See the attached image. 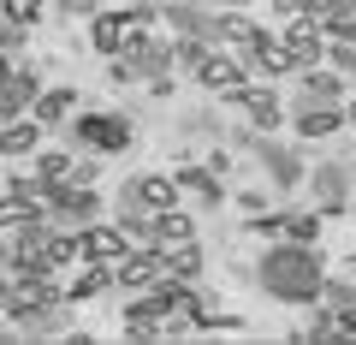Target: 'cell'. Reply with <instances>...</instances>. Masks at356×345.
<instances>
[{"mask_svg":"<svg viewBox=\"0 0 356 345\" xmlns=\"http://www.w3.org/2000/svg\"><path fill=\"white\" fill-rule=\"evenodd\" d=\"M255 280H261V292L280 298V304H315L327 268H321V250H315V244L273 238V244H267V256L255 262Z\"/></svg>","mask_w":356,"mask_h":345,"instance_id":"6da1fadb","label":"cell"},{"mask_svg":"<svg viewBox=\"0 0 356 345\" xmlns=\"http://www.w3.org/2000/svg\"><path fill=\"white\" fill-rule=\"evenodd\" d=\"M166 72H172V42L166 36H149V24L131 36V48L125 54H113V84H137V77H149L154 84V95H166Z\"/></svg>","mask_w":356,"mask_h":345,"instance_id":"7a4b0ae2","label":"cell"},{"mask_svg":"<svg viewBox=\"0 0 356 345\" xmlns=\"http://www.w3.org/2000/svg\"><path fill=\"white\" fill-rule=\"evenodd\" d=\"M77 149H95V155H119L131 149V119L125 114H72L65 119Z\"/></svg>","mask_w":356,"mask_h":345,"instance_id":"3957f363","label":"cell"},{"mask_svg":"<svg viewBox=\"0 0 356 345\" xmlns=\"http://www.w3.org/2000/svg\"><path fill=\"white\" fill-rule=\"evenodd\" d=\"M65 304V292L54 286V274H36V268H18L13 274V298H6V316H13V328H24V321H36L42 309Z\"/></svg>","mask_w":356,"mask_h":345,"instance_id":"277c9868","label":"cell"},{"mask_svg":"<svg viewBox=\"0 0 356 345\" xmlns=\"http://www.w3.org/2000/svg\"><path fill=\"white\" fill-rule=\"evenodd\" d=\"M42 215H48V220H65V227H89V220L102 215V197H95V185L60 179L48 197H42Z\"/></svg>","mask_w":356,"mask_h":345,"instance_id":"5b68a950","label":"cell"},{"mask_svg":"<svg viewBox=\"0 0 356 345\" xmlns=\"http://www.w3.org/2000/svg\"><path fill=\"white\" fill-rule=\"evenodd\" d=\"M238 60H243V66H255V72H267V77H285V72H297V54L285 48V36H280V30H261V24H255L250 48H243Z\"/></svg>","mask_w":356,"mask_h":345,"instance_id":"8992f818","label":"cell"},{"mask_svg":"<svg viewBox=\"0 0 356 345\" xmlns=\"http://www.w3.org/2000/svg\"><path fill=\"white\" fill-rule=\"evenodd\" d=\"M255 155H261L273 191H297V185H303L309 167H303V155H297V149H285V143H273V137H255Z\"/></svg>","mask_w":356,"mask_h":345,"instance_id":"52a82bcc","label":"cell"},{"mask_svg":"<svg viewBox=\"0 0 356 345\" xmlns=\"http://www.w3.org/2000/svg\"><path fill=\"white\" fill-rule=\"evenodd\" d=\"M166 333V304H161V292H137L125 304V339H161Z\"/></svg>","mask_w":356,"mask_h":345,"instance_id":"ba28073f","label":"cell"},{"mask_svg":"<svg viewBox=\"0 0 356 345\" xmlns=\"http://www.w3.org/2000/svg\"><path fill=\"white\" fill-rule=\"evenodd\" d=\"M125 250H131V238H125V227H119V220H107V227H95V220H89V227L77 232V256H83V262H119Z\"/></svg>","mask_w":356,"mask_h":345,"instance_id":"9c48e42d","label":"cell"},{"mask_svg":"<svg viewBox=\"0 0 356 345\" xmlns=\"http://www.w3.org/2000/svg\"><path fill=\"white\" fill-rule=\"evenodd\" d=\"M137 30L143 24L131 13H95V18H89V48H95V54H125Z\"/></svg>","mask_w":356,"mask_h":345,"instance_id":"30bf717a","label":"cell"},{"mask_svg":"<svg viewBox=\"0 0 356 345\" xmlns=\"http://www.w3.org/2000/svg\"><path fill=\"white\" fill-rule=\"evenodd\" d=\"M161 274L166 268H161V250H154V244H149V250H125L113 262V286H125V292H149Z\"/></svg>","mask_w":356,"mask_h":345,"instance_id":"8fae6325","label":"cell"},{"mask_svg":"<svg viewBox=\"0 0 356 345\" xmlns=\"http://www.w3.org/2000/svg\"><path fill=\"white\" fill-rule=\"evenodd\" d=\"M36 95H42V77L30 72V66L6 72V77H0V125H6V119H18V114H30V107H36Z\"/></svg>","mask_w":356,"mask_h":345,"instance_id":"7c38bea8","label":"cell"},{"mask_svg":"<svg viewBox=\"0 0 356 345\" xmlns=\"http://www.w3.org/2000/svg\"><path fill=\"white\" fill-rule=\"evenodd\" d=\"M196 84H202L208 95H232V90H243V60H238V54H214V48H208L202 66H196Z\"/></svg>","mask_w":356,"mask_h":345,"instance_id":"4fadbf2b","label":"cell"},{"mask_svg":"<svg viewBox=\"0 0 356 345\" xmlns=\"http://www.w3.org/2000/svg\"><path fill=\"white\" fill-rule=\"evenodd\" d=\"M226 102H232V107H243V119H250L255 131H273V125L285 119V102H280L273 90H250V84H243V90H232V95H226Z\"/></svg>","mask_w":356,"mask_h":345,"instance_id":"5bb4252c","label":"cell"},{"mask_svg":"<svg viewBox=\"0 0 356 345\" xmlns=\"http://www.w3.org/2000/svg\"><path fill=\"white\" fill-rule=\"evenodd\" d=\"M166 24H172L178 36L220 42V13H208V6H191V0H166Z\"/></svg>","mask_w":356,"mask_h":345,"instance_id":"9a60e30c","label":"cell"},{"mask_svg":"<svg viewBox=\"0 0 356 345\" xmlns=\"http://www.w3.org/2000/svg\"><path fill=\"white\" fill-rule=\"evenodd\" d=\"M309 191H315V208H321V215H339V208H344V197H350V167H339V161L315 167Z\"/></svg>","mask_w":356,"mask_h":345,"instance_id":"2e32d148","label":"cell"},{"mask_svg":"<svg viewBox=\"0 0 356 345\" xmlns=\"http://www.w3.org/2000/svg\"><path fill=\"white\" fill-rule=\"evenodd\" d=\"M280 36H285V48L297 54V72H303V66H321V54H327V30H321L315 18H303V13H297L291 30H280Z\"/></svg>","mask_w":356,"mask_h":345,"instance_id":"e0dca14e","label":"cell"},{"mask_svg":"<svg viewBox=\"0 0 356 345\" xmlns=\"http://www.w3.org/2000/svg\"><path fill=\"white\" fill-rule=\"evenodd\" d=\"M332 131H344V114H339V102H303L297 95V137H332Z\"/></svg>","mask_w":356,"mask_h":345,"instance_id":"ac0fdd59","label":"cell"},{"mask_svg":"<svg viewBox=\"0 0 356 345\" xmlns=\"http://www.w3.org/2000/svg\"><path fill=\"white\" fill-rule=\"evenodd\" d=\"M42 119L36 114H18V119H6V125H0V155H6V161H18V155H36V143H42Z\"/></svg>","mask_w":356,"mask_h":345,"instance_id":"d6986e66","label":"cell"},{"mask_svg":"<svg viewBox=\"0 0 356 345\" xmlns=\"http://www.w3.org/2000/svg\"><path fill=\"white\" fill-rule=\"evenodd\" d=\"M30 114H36L42 125H48V131H54V125H65V119L77 114V90H65V84H60V90H42Z\"/></svg>","mask_w":356,"mask_h":345,"instance_id":"ffe728a7","label":"cell"},{"mask_svg":"<svg viewBox=\"0 0 356 345\" xmlns=\"http://www.w3.org/2000/svg\"><path fill=\"white\" fill-rule=\"evenodd\" d=\"M196 238L191 215H178V208H154V250H172V244Z\"/></svg>","mask_w":356,"mask_h":345,"instance_id":"44dd1931","label":"cell"},{"mask_svg":"<svg viewBox=\"0 0 356 345\" xmlns=\"http://www.w3.org/2000/svg\"><path fill=\"white\" fill-rule=\"evenodd\" d=\"M131 185H137L143 208H172L178 203V179L172 173H143V179H131Z\"/></svg>","mask_w":356,"mask_h":345,"instance_id":"7402d4cb","label":"cell"},{"mask_svg":"<svg viewBox=\"0 0 356 345\" xmlns=\"http://www.w3.org/2000/svg\"><path fill=\"white\" fill-rule=\"evenodd\" d=\"M161 268L172 274V280H196L202 274V250H196V238L172 244V250H161Z\"/></svg>","mask_w":356,"mask_h":345,"instance_id":"603a6c76","label":"cell"},{"mask_svg":"<svg viewBox=\"0 0 356 345\" xmlns=\"http://www.w3.org/2000/svg\"><path fill=\"white\" fill-rule=\"evenodd\" d=\"M107 286H113V262H83V268H77V280H72V304H83V298H95V292H107Z\"/></svg>","mask_w":356,"mask_h":345,"instance_id":"cb8c5ba5","label":"cell"},{"mask_svg":"<svg viewBox=\"0 0 356 345\" xmlns=\"http://www.w3.org/2000/svg\"><path fill=\"white\" fill-rule=\"evenodd\" d=\"M344 95V77L321 72V66H303V102H339Z\"/></svg>","mask_w":356,"mask_h":345,"instance_id":"d4e9b609","label":"cell"},{"mask_svg":"<svg viewBox=\"0 0 356 345\" xmlns=\"http://www.w3.org/2000/svg\"><path fill=\"white\" fill-rule=\"evenodd\" d=\"M36 215H42V203H30V197H18V191L0 197V232H18L24 220H36Z\"/></svg>","mask_w":356,"mask_h":345,"instance_id":"484cf974","label":"cell"},{"mask_svg":"<svg viewBox=\"0 0 356 345\" xmlns=\"http://www.w3.org/2000/svg\"><path fill=\"white\" fill-rule=\"evenodd\" d=\"M65 262H77V238H72V232H54L48 227V244H42V268H65Z\"/></svg>","mask_w":356,"mask_h":345,"instance_id":"4316f807","label":"cell"},{"mask_svg":"<svg viewBox=\"0 0 356 345\" xmlns=\"http://www.w3.org/2000/svg\"><path fill=\"white\" fill-rule=\"evenodd\" d=\"M178 185H191L196 197H202V203H220V179H214V167H184V173H178Z\"/></svg>","mask_w":356,"mask_h":345,"instance_id":"83f0119b","label":"cell"},{"mask_svg":"<svg viewBox=\"0 0 356 345\" xmlns=\"http://www.w3.org/2000/svg\"><path fill=\"white\" fill-rule=\"evenodd\" d=\"M36 173L48 179V191H54V185L72 173V155H65V149H36Z\"/></svg>","mask_w":356,"mask_h":345,"instance_id":"f1b7e54d","label":"cell"},{"mask_svg":"<svg viewBox=\"0 0 356 345\" xmlns=\"http://www.w3.org/2000/svg\"><path fill=\"white\" fill-rule=\"evenodd\" d=\"M250 36H255V24H250V18H243V13H220V42H232V48H250Z\"/></svg>","mask_w":356,"mask_h":345,"instance_id":"f546056e","label":"cell"},{"mask_svg":"<svg viewBox=\"0 0 356 345\" xmlns=\"http://www.w3.org/2000/svg\"><path fill=\"white\" fill-rule=\"evenodd\" d=\"M42 6H48V0H0V18H13V24H30V30H36V24H42Z\"/></svg>","mask_w":356,"mask_h":345,"instance_id":"4dcf8cb0","label":"cell"},{"mask_svg":"<svg viewBox=\"0 0 356 345\" xmlns=\"http://www.w3.org/2000/svg\"><path fill=\"white\" fill-rule=\"evenodd\" d=\"M315 304H327V309L356 304V280H332V274H327V280H321V298H315Z\"/></svg>","mask_w":356,"mask_h":345,"instance_id":"1f68e13d","label":"cell"},{"mask_svg":"<svg viewBox=\"0 0 356 345\" xmlns=\"http://www.w3.org/2000/svg\"><path fill=\"white\" fill-rule=\"evenodd\" d=\"M285 238L315 244V238H321V208H315V215H285Z\"/></svg>","mask_w":356,"mask_h":345,"instance_id":"d6a6232c","label":"cell"},{"mask_svg":"<svg viewBox=\"0 0 356 345\" xmlns=\"http://www.w3.org/2000/svg\"><path fill=\"white\" fill-rule=\"evenodd\" d=\"M30 42V24H13V18H0V54H18Z\"/></svg>","mask_w":356,"mask_h":345,"instance_id":"836d02e7","label":"cell"},{"mask_svg":"<svg viewBox=\"0 0 356 345\" xmlns=\"http://www.w3.org/2000/svg\"><path fill=\"white\" fill-rule=\"evenodd\" d=\"M327 60H332V72H356V42H332Z\"/></svg>","mask_w":356,"mask_h":345,"instance_id":"e575fe53","label":"cell"},{"mask_svg":"<svg viewBox=\"0 0 356 345\" xmlns=\"http://www.w3.org/2000/svg\"><path fill=\"white\" fill-rule=\"evenodd\" d=\"M54 6H60L65 18H95L102 13V0H54Z\"/></svg>","mask_w":356,"mask_h":345,"instance_id":"d590c367","label":"cell"},{"mask_svg":"<svg viewBox=\"0 0 356 345\" xmlns=\"http://www.w3.org/2000/svg\"><path fill=\"white\" fill-rule=\"evenodd\" d=\"M339 316V339H356V304H344V309H332Z\"/></svg>","mask_w":356,"mask_h":345,"instance_id":"8d00e7d4","label":"cell"},{"mask_svg":"<svg viewBox=\"0 0 356 345\" xmlns=\"http://www.w3.org/2000/svg\"><path fill=\"white\" fill-rule=\"evenodd\" d=\"M327 42H356V18H339V24H327Z\"/></svg>","mask_w":356,"mask_h":345,"instance_id":"74e56055","label":"cell"},{"mask_svg":"<svg viewBox=\"0 0 356 345\" xmlns=\"http://www.w3.org/2000/svg\"><path fill=\"white\" fill-rule=\"evenodd\" d=\"M0 274H18V244L0 238Z\"/></svg>","mask_w":356,"mask_h":345,"instance_id":"f35d334b","label":"cell"},{"mask_svg":"<svg viewBox=\"0 0 356 345\" xmlns=\"http://www.w3.org/2000/svg\"><path fill=\"white\" fill-rule=\"evenodd\" d=\"M267 6H273V13H285V18H297V6H303V0H267Z\"/></svg>","mask_w":356,"mask_h":345,"instance_id":"ab89813d","label":"cell"},{"mask_svg":"<svg viewBox=\"0 0 356 345\" xmlns=\"http://www.w3.org/2000/svg\"><path fill=\"white\" fill-rule=\"evenodd\" d=\"M6 298H13V274H0V309H6Z\"/></svg>","mask_w":356,"mask_h":345,"instance_id":"60d3db41","label":"cell"},{"mask_svg":"<svg viewBox=\"0 0 356 345\" xmlns=\"http://www.w3.org/2000/svg\"><path fill=\"white\" fill-rule=\"evenodd\" d=\"M214 6H243V0H214Z\"/></svg>","mask_w":356,"mask_h":345,"instance_id":"b9f144b4","label":"cell"},{"mask_svg":"<svg viewBox=\"0 0 356 345\" xmlns=\"http://www.w3.org/2000/svg\"><path fill=\"white\" fill-rule=\"evenodd\" d=\"M350 280H356V256H350Z\"/></svg>","mask_w":356,"mask_h":345,"instance_id":"7bdbcfd3","label":"cell"},{"mask_svg":"<svg viewBox=\"0 0 356 345\" xmlns=\"http://www.w3.org/2000/svg\"><path fill=\"white\" fill-rule=\"evenodd\" d=\"M350 125H356V102H350Z\"/></svg>","mask_w":356,"mask_h":345,"instance_id":"ee69618b","label":"cell"}]
</instances>
